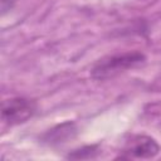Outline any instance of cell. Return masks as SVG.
<instances>
[{
  "mask_svg": "<svg viewBox=\"0 0 161 161\" xmlns=\"http://www.w3.org/2000/svg\"><path fill=\"white\" fill-rule=\"evenodd\" d=\"M145 59H146L145 55L140 52L111 55V57L99 59L94 64V67L92 69V77L96 79L112 78L130 68H133V67L143 63Z\"/></svg>",
  "mask_w": 161,
  "mask_h": 161,
  "instance_id": "cell-1",
  "label": "cell"
},
{
  "mask_svg": "<svg viewBox=\"0 0 161 161\" xmlns=\"http://www.w3.org/2000/svg\"><path fill=\"white\" fill-rule=\"evenodd\" d=\"M36 106L35 102L24 97L9 98L3 102L1 119L9 126H15L26 122L34 113Z\"/></svg>",
  "mask_w": 161,
  "mask_h": 161,
  "instance_id": "cell-2",
  "label": "cell"
},
{
  "mask_svg": "<svg viewBox=\"0 0 161 161\" xmlns=\"http://www.w3.org/2000/svg\"><path fill=\"white\" fill-rule=\"evenodd\" d=\"M160 151L157 142L148 136H136L127 145L125 152L130 157L135 158H151L155 157Z\"/></svg>",
  "mask_w": 161,
  "mask_h": 161,
  "instance_id": "cell-3",
  "label": "cell"
},
{
  "mask_svg": "<svg viewBox=\"0 0 161 161\" xmlns=\"http://www.w3.org/2000/svg\"><path fill=\"white\" fill-rule=\"evenodd\" d=\"M75 133V128L74 125L70 122H65L63 125H59L52 130H49L45 135H44V141L48 142L49 145L53 143H62L65 142V140H68L69 137H73Z\"/></svg>",
  "mask_w": 161,
  "mask_h": 161,
  "instance_id": "cell-4",
  "label": "cell"
},
{
  "mask_svg": "<svg viewBox=\"0 0 161 161\" xmlns=\"http://www.w3.org/2000/svg\"><path fill=\"white\" fill-rule=\"evenodd\" d=\"M94 152H97L96 146H87V147H82L79 150H75L68 157L69 158H88V157H94V155H93Z\"/></svg>",
  "mask_w": 161,
  "mask_h": 161,
  "instance_id": "cell-5",
  "label": "cell"
}]
</instances>
